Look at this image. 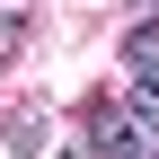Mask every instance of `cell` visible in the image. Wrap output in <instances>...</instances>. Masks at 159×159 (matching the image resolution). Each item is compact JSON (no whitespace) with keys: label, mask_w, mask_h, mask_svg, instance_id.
Here are the masks:
<instances>
[{"label":"cell","mask_w":159,"mask_h":159,"mask_svg":"<svg viewBox=\"0 0 159 159\" xmlns=\"http://www.w3.org/2000/svg\"><path fill=\"white\" fill-rule=\"evenodd\" d=\"M80 124H89V142H80L89 159H142V150H150V133L124 115V97H89V115H80Z\"/></svg>","instance_id":"obj_1"},{"label":"cell","mask_w":159,"mask_h":159,"mask_svg":"<svg viewBox=\"0 0 159 159\" xmlns=\"http://www.w3.org/2000/svg\"><path fill=\"white\" fill-rule=\"evenodd\" d=\"M0 150H44V106H9V124H0Z\"/></svg>","instance_id":"obj_2"},{"label":"cell","mask_w":159,"mask_h":159,"mask_svg":"<svg viewBox=\"0 0 159 159\" xmlns=\"http://www.w3.org/2000/svg\"><path fill=\"white\" fill-rule=\"evenodd\" d=\"M124 71H159V18H142L124 35Z\"/></svg>","instance_id":"obj_3"},{"label":"cell","mask_w":159,"mask_h":159,"mask_svg":"<svg viewBox=\"0 0 159 159\" xmlns=\"http://www.w3.org/2000/svg\"><path fill=\"white\" fill-rule=\"evenodd\" d=\"M18 44H27V9H0V62H9Z\"/></svg>","instance_id":"obj_4"},{"label":"cell","mask_w":159,"mask_h":159,"mask_svg":"<svg viewBox=\"0 0 159 159\" xmlns=\"http://www.w3.org/2000/svg\"><path fill=\"white\" fill-rule=\"evenodd\" d=\"M133 9H159V0H133Z\"/></svg>","instance_id":"obj_5"},{"label":"cell","mask_w":159,"mask_h":159,"mask_svg":"<svg viewBox=\"0 0 159 159\" xmlns=\"http://www.w3.org/2000/svg\"><path fill=\"white\" fill-rule=\"evenodd\" d=\"M62 159H89V150H62Z\"/></svg>","instance_id":"obj_6"},{"label":"cell","mask_w":159,"mask_h":159,"mask_svg":"<svg viewBox=\"0 0 159 159\" xmlns=\"http://www.w3.org/2000/svg\"><path fill=\"white\" fill-rule=\"evenodd\" d=\"M142 159H159V142H150V150H142Z\"/></svg>","instance_id":"obj_7"}]
</instances>
